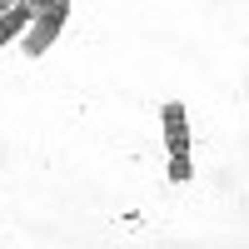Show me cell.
<instances>
[{
    "label": "cell",
    "mask_w": 249,
    "mask_h": 249,
    "mask_svg": "<svg viewBox=\"0 0 249 249\" xmlns=\"http://www.w3.org/2000/svg\"><path fill=\"white\" fill-rule=\"evenodd\" d=\"M164 144H170V160H190V115H184L179 100L164 105Z\"/></svg>",
    "instance_id": "2"
},
{
    "label": "cell",
    "mask_w": 249,
    "mask_h": 249,
    "mask_svg": "<svg viewBox=\"0 0 249 249\" xmlns=\"http://www.w3.org/2000/svg\"><path fill=\"white\" fill-rule=\"evenodd\" d=\"M65 20H70V5H65V0H50L45 10H35V15H30V25L20 30V45H25V55H30V60H35V55H45L55 40H60Z\"/></svg>",
    "instance_id": "1"
},
{
    "label": "cell",
    "mask_w": 249,
    "mask_h": 249,
    "mask_svg": "<svg viewBox=\"0 0 249 249\" xmlns=\"http://www.w3.org/2000/svg\"><path fill=\"white\" fill-rule=\"evenodd\" d=\"M20 5H25V10L35 15V10H45V5H50V0H20Z\"/></svg>",
    "instance_id": "5"
},
{
    "label": "cell",
    "mask_w": 249,
    "mask_h": 249,
    "mask_svg": "<svg viewBox=\"0 0 249 249\" xmlns=\"http://www.w3.org/2000/svg\"><path fill=\"white\" fill-rule=\"evenodd\" d=\"M25 25H30V10L20 5V0H15L10 10H0V50H5L10 40H20V30H25Z\"/></svg>",
    "instance_id": "3"
},
{
    "label": "cell",
    "mask_w": 249,
    "mask_h": 249,
    "mask_svg": "<svg viewBox=\"0 0 249 249\" xmlns=\"http://www.w3.org/2000/svg\"><path fill=\"white\" fill-rule=\"evenodd\" d=\"M170 179H175V184H190V179H195V164H190V160H170Z\"/></svg>",
    "instance_id": "4"
},
{
    "label": "cell",
    "mask_w": 249,
    "mask_h": 249,
    "mask_svg": "<svg viewBox=\"0 0 249 249\" xmlns=\"http://www.w3.org/2000/svg\"><path fill=\"white\" fill-rule=\"evenodd\" d=\"M65 5H70V0H65Z\"/></svg>",
    "instance_id": "7"
},
{
    "label": "cell",
    "mask_w": 249,
    "mask_h": 249,
    "mask_svg": "<svg viewBox=\"0 0 249 249\" xmlns=\"http://www.w3.org/2000/svg\"><path fill=\"white\" fill-rule=\"evenodd\" d=\"M10 5H15V0H0V10H10Z\"/></svg>",
    "instance_id": "6"
}]
</instances>
